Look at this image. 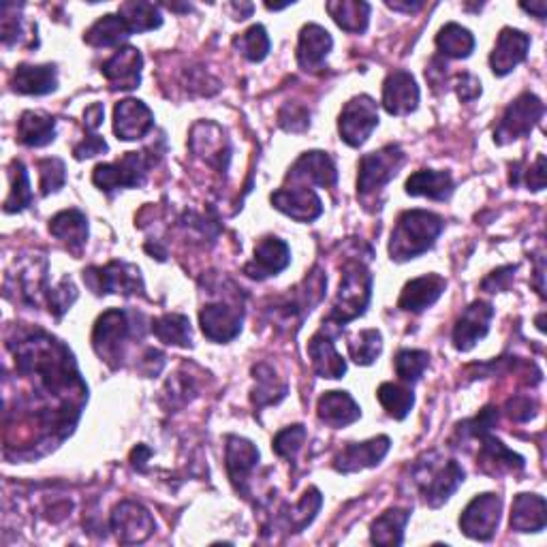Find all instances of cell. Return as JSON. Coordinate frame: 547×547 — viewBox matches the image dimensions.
<instances>
[{
	"instance_id": "6da1fadb",
	"label": "cell",
	"mask_w": 547,
	"mask_h": 547,
	"mask_svg": "<svg viewBox=\"0 0 547 547\" xmlns=\"http://www.w3.org/2000/svg\"><path fill=\"white\" fill-rule=\"evenodd\" d=\"M445 229L441 216L428 210H409L400 214L389 242V255L394 261H409L428 253Z\"/></svg>"
},
{
	"instance_id": "7a4b0ae2",
	"label": "cell",
	"mask_w": 547,
	"mask_h": 547,
	"mask_svg": "<svg viewBox=\"0 0 547 547\" xmlns=\"http://www.w3.org/2000/svg\"><path fill=\"white\" fill-rule=\"evenodd\" d=\"M372 293V274L362 263H349L342 274L336 304L332 315L327 317V323L342 327L345 323L364 315Z\"/></svg>"
},
{
	"instance_id": "3957f363",
	"label": "cell",
	"mask_w": 547,
	"mask_h": 547,
	"mask_svg": "<svg viewBox=\"0 0 547 547\" xmlns=\"http://www.w3.org/2000/svg\"><path fill=\"white\" fill-rule=\"evenodd\" d=\"M415 481L426 503L430 507H441L464 483V471L456 460L445 462L441 458L432 460L430 456L428 462L415 466Z\"/></svg>"
},
{
	"instance_id": "277c9868",
	"label": "cell",
	"mask_w": 547,
	"mask_h": 547,
	"mask_svg": "<svg viewBox=\"0 0 547 547\" xmlns=\"http://www.w3.org/2000/svg\"><path fill=\"white\" fill-rule=\"evenodd\" d=\"M152 167V156L144 152H127L116 163L97 165L92 182L103 193H112L118 189H137L146 182L148 169Z\"/></svg>"
},
{
	"instance_id": "5b68a950",
	"label": "cell",
	"mask_w": 547,
	"mask_h": 547,
	"mask_svg": "<svg viewBox=\"0 0 547 547\" xmlns=\"http://www.w3.org/2000/svg\"><path fill=\"white\" fill-rule=\"evenodd\" d=\"M404 163V152L398 144H389L377 152L364 154L359 161V176H357V195L370 197L383 191V186L389 184L398 169Z\"/></svg>"
},
{
	"instance_id": "8992f818",
	"label": "cell",
	"mask_w": 547,
	"mask_h": 547,
	"mask_svg": "<svg viewBox=\"0 0 547 547\" xmlns=\"http://www.w3.org/2000/svg\"><path fill=\"white\" fill-rule=\"evenodd\" d=\"M543 112L545 107L541 99L530 95V92H524V95H520L505 109L503 118L498 120L494 129V142L498 146H505L515 142V139L530 135V131L535 129V124L543 118Z\"/></svg>"
},
{
	"instance_id": "52a82bcc",
	"label": "cell",
	"mask_w": 547,
	"mask_h": 547,
	"mask_svg": "<svg viewBox=\"0 0 547 547\" xmlns=\"http://www.w3.org/2000/svg\"><path fill=\"white\" fill-rule=\"evenodd\" d=\"M377 127H379V107L372 97L359 95L342 107L338 131H340L342 142L349 144L351 148L364 146Z\"/></svg>"
},
{
	"instance_id": "ba28073f",
	"label": "cell",
	"mask_w": 547,
	"mask_h": 547,
	"mask_svg": "<svg viewBox=\"0 0 547 547\" xmlns=\"http://www.w3.org/2000/svg\"><path fill=\"white\" fill-rule=\"evenodd\" d=\"M500 511H503V500L498 494L475 496L460 515L462 533L475 541H490L498 528Z\"/></svg>"
},
{
	"instance_id": "9c48e42d",
	"label": "cell",
	"mask_w": 547,
	"mask_h": 547,
	"mask_svg": "<svg viewBox=\"0 0 547 547\" xmlns=\"http://www.w3.org/2000/svg\"><path fill=\"white\" fill-rule=\"evenodd\" d=\"M84 283L99 295L107 293H122L131 295L137 291H144L142 274L129 263L112 261L105 268H88L84 270Z\"/></svg>"
},
{
	"instance_id": "30bf717a",
	"label": "cell",
	"mask_w": 547,
	"mask_h": 547,
	"mask_svg": "<svg viewBox=\"0 0 547 547\" xmlns=\"http://www.w3.org/2000/svg\"><path fill=\"white\" fill-rule=\"evenodd\" d=\"M131 334L129 315L120 308H112L99 317L92 332V347L103 359H118L120 349Z\"/></svg>"
},
{
	"instance_id": "8fae6325",
	"label": "cell",
	"mask_w": 547,
	"mask_h": 547,
	"mask_svg": "<svg viewBox=\"0 0 547 547\" xmlns=\"http://www.w3.org/2000/svg\"><path fill=\"white\" fill-rule=\"evenodd\" d=\"M112 530L120 543H144L154 533V520L142 505L124 500L112 513Z\"/></svg>"
},
{
	"instance_id": "7c38bea8",
	"label": "cell",
	"mask_w": 547,
	"mask_h": 547,
	"mask_svg": "<svg viewBox=\"0 0 547 547\" xmlns=\"http://www.w3.org/2000/svg\"><path fill=\"white\" fill-rule=\"evenodd\" d=\"M201 332L212 342H229L242 332V310L223 302L203 306L199 312Z\"/></svg>"
},
{
	"instance_id": "4fadbf2b",
	"label": "cell",
	"mask_w": 547,
	"mask_h": 547,
	"mask_svg": "<svg viewBox=\"0 0 547 547\" xmlns=\"http://www.w3.org/2000/svg\"><path fill=\"white\" fill-rule=\"evenodd\" d=\"M419 105V86L409 71H392L383 82V107L392 116H406Z\"/></svg>"
},
{
	"instance_id": "5bb4252c",
	"label": "cell",
	"mask_w": 547,
	"mask_h": 547,
	"mask_svg": "<svg viewBox=\"0 0 547 547\" xmlns=\"http://www.w3.org/2000/svg\"><path fill=\"white\" fill-rule=\"evenodd\" d=\"M494 317V308L488 302H473L464 310V315L453 327V345L458 351H471L481 338L490 332V321Z\"/></svg>"
},
{
	"instance_id": "9a60e30c",
	"label": "cell",
	"mask_w": 547,
	"mask_h": 547,
	"mask_svg": "<svg viewBox=\"0 0 547 547\" xmlns=\"http://www.w3.org/2000/svg\"><path fill=\"white\" fill-rule=\"evenodd\" d=\"M154 127L152 109L137 99H124L114 109V133L122 142L146 137Z\"/></svg>"
},
{
	"instance_id": "2e32d148",
	"label": "cell",
	"mask_w": 547,
	"mask_h": 547,
	"mask_svg": "<svg viewBox=\"0 0 547 547\" xmlns=\"http://www.w3.org/2000/svg\"><path fill=\"white\" fill-rule=\"evenodd\" d=\"M272 206L291 216L298 223H310L323 214V203L315 191L308 186H293V189H280L270 197Z\"/></svg>"
},
{
	"instance_id": "e0dca14e",
	"label": "cell",
	"mask_w": 547,
	"mask_h": 547,
	"mask_svg": "<svg viewBox=\"0 0 547 547\" xmlns=\"http://www.w3.org/2000/svg\"><path fill=\"white\" fill-rule=\"evenodd\" d=\"M530 48V37L522 30L515 28H503L496 39L494 52L490 56V67L492 73L498 77L509 75L520 62L526 60Z\"/></svg>"
},
{
	"instance_id": "ac0fdd59",
	"label": "cell",
	"mask_w": 547,
	"mask_h": 547,
	"mask_svg": "<svg viewBox=\"0 0 547 547\" xmlns=\"http://www.w3.org/2000/svg\"><path fill=\"white\" fill-rule=\"evenodd\" d=\"M289 263H291V250L287 242L268 236L259 240V244L255 246V259L246 265L244 272L255 280H265L283 272Z\"/></svg>"
},
{
	"instance_id": "d6986e66",
	"label": "cell",
	"mask_w": 547,
	"mask_h": 547,
	"mask_svg": "<svg viewBox=\"0 0 547 547\" xmlns=\"http://www.w3.org/2000/svg\"><path fill=\"white\" fill-rule=\"evenodd\" d=\"M308 355L312 368L321 379H340L347 372V362L338 355L334 347V332L327 323L321 327V332L310 338Z\"/></svg>"
},
{
	"instance_id": "ffe728a7",
	"label": "cell",
	"mask_w": 547,
	"mask_h": 547,
	"mask_svg": "<svg viewBox=\"0 0 547 547\" xmlns=\"http://www.w3.org/2000/svg\"><path fill=\"white\" fill-rule=\"evenodd\" d=\"M142 67H144V56L139 54L137 48L131 45H124L112 58L103 62V75L112 88L118 90H133L142 82Z\"/></svg>"
},
{
	"instance_id": "44dd1931",
	"label": "cell",
	"mask_w": 547,
	"mask_h": 547,
	"mask_svg": "<svg viewBox=\"0 0 547 547\" xmlns=\"http://www.w3.org/2000/svg\"><path fill=\"white\" fill-rule=\"evenodd\" d=\"M227 475L242 496L248 494V477L253 475L255 466L259 462L257 447L242 439V436H229L227 439Z\"/></svg>"
},
{
	"instance_id": "7402d4cb",
	"label": "cell",
	"mask_w": 547,
	"mask_h": 547,
	"mask_svg": "<svg viewBox=\"0 0 547 547\" xmlns=\"http://www.w3.org/2000/svg\"><path fill=\"white\" fill-rule=\"evenodd\" d=\"M191 148L218 171L227 169L231 148L223 129L216 127V124L199 122L191 133Z\"/></svg>"
},
{
	"instance_id": "603a6c76",
	"label": "cell",
	"mask_w": 547,
	"mask_h": 547,
	"mask_svg": "<svg viewBox=\"0 0 547 547\" xmlns=\"http://www.w3.org/2000/svg\"><path fill=\"white\" fill-rule=\"evenodd\" d=\"M287 180L291 182H308V184H317L321 189H327V186H334L338 180V171L334 161L330 159V154L321 152V150H312L302 154L295 165L289 169Z\"/></svg>"
},
{
	"instance_id": "cb8c5ba5",
	"label": "cell",
	"mask_w": 547,
	"mask_h": 547,
	"mask_svg": "<svg viewBox=\"0 0 547 547\" xmlns=\"http://www.w3.org/2000/svg\"><path fill=\"white\" fill-rule=\"evenodd\" d=\"M387 451H389L387 436H377V439H370L366 443H349L334 460V468L345 475L364 471V468L377 466L387 456Z\"/></svg>"
},
{
	"instance_id": "d4e9b609",
	"label": "cell",
	"mask_w": 547,
	"mask_h": 547,
	"mask_svg": "<svg viewBox=\"0 0 547 547\" xmlns=\"http://www.w3.org/2000/svg\"><path fill=\"white\" fill-rule=\"evenodd\" d=\"M447 287V280L441 274H426L419 276L411 283H406L402 289V295L398 300V308L406 312H424L426 308L434 306L436 300L441 298L443 291Z\"/></svg>"
},
{
	"instance_id": "484cf974",
	"label": "cell",
	"mask_w": 547,
	"mask_h": 547,
	"mask_svg": "<svg viewBox=\"0 0 547 547\" xmlns=\"http://www.w3.org/2000/svg\"><path fill=\"white\" fill-rule=\"evenodd\" d=\"M332 35L319 24H308L302 28L298 43V62L304 71H319L327 54L332 52Z\"/></svg>"
},
{
	"instance_id": "4316f807",
	"label": "cell",
	"mask_w": 547,
	"mask_h": 547,
	"mask_svg": "<svg viewBox=\"0 0 547 547\" xmlns=\"http://www.w3.org/2000/svg\"><path fill=\"white\" fill-rule=\"evenodd\" d=\"M547 507L539 494H518L511 505V530L515 533H539L545 528Z\"/></svg>"
},
{
	"instance_id": "83f0119b",
	"label": "cell",
	"mask_w": 547,
	"mask_h": 547,
	"mask_svg": "<svg viewBox=\"0 0 547 547\" xmlns=\"http://www.w3.org/2000/svg\"><path fill=\"white\" fill-rule=\"evenodd\" d=\"M481 451H479V466L483 473L503 475V473H518L524 468V458L507 449L503 443L490 434L481 436Z\"/></svg>"
},
{
	"instance_id": "f1b7e54d",
	"label": "cell",
	"mask_w": 547,
	"mask_h": 547,
	"mask_svg": "<svg viewBox=\"0 0 547 547\" xmlns=\"http://www.w3.org/2000/svg\"><path fill=\"white\" fill-rule=\"evenodd\" d=\"M50 233L73 255H80L88 240V221L80 210H62L50 221Z\"/></svg>"
},
{
	"instance_id": "f546056e",
	"label": "cell",
	"mask_w": 547,
	"mask_h": 547,
	"mask_svg": "<svg viewBox=\"0 0 547 547\" xmlns=\"http://www.w3.org/2000/svg\"><path fill=\"white\" fill-rule=\"evenodd\" d=\"M317 413L330 428H345L362 417L359 404L347 392H325L317 402Z\"/></svg>"
},
{
	"instance_id": "4dcf8cb0",
	"label": "cell",
	"mask_w": 547,
	"mask_h": 547,
	"mask_svg": "<svg viewBox=\"0 0 547 547\" xmlns=\"http://www.w3.org/2000/svg\"><path fill=\"white\" fill-rule=\"evenodd\" d=\"M11 86L20 95H50L58 88V73L54 65H20L13 73Z\"/></svg>"
},
{
	"instance_id": "1f68e13d",
	"label": "cell",
	"mask_w": 547,
	"mask_h": 547,
	"mask_svg": "<svg viewBox=\"0 0 547 547\" xmlns=\"http://www.w3.org/2000/svg\"><path fill=\"white\" fill-rule=\"evenodd\" d=\"M406 193L413 197H428L434 201H447L453 193V178L449 171L421 169L406 180Z\"/></svg>"
},
{
	"instance_id": "d6a6232c",
	"label": "cell",
	"mask_w": 547,
	"mask_h": 547,
	"mask_svg": "<svg viewBox=\"0 0 547 547\" xmlns=\"http://www.w3.org/2000/svg\"><path fill=\"white\" fill-rule=\"evenodd\" d=\"M56 120L39 112H24L18 122V139L28 148H43L54 142Z\"/></svg>"
},
{
	"instance_id": "836d02e7",
	"label": "cell",
	"mask_w": 547,
	"mask_h": 547,
	"mask_svg": "<svg viewBox=\"0 0 547 547\" xmlns=\"http://www.w3.org/2000/svg\"><path fill=\"white\" fill-rule=\"evenodd\" d=\"M131 35L133 33L127 26V22H124L120 15L109 13V15H103V18H99L86 30L84 41L92 45V48H114V45H120Z\"/></svg>"
},
{
	"instance_id": "e575fe53",
	"label": "cell",
	"mask_w": 547,
	"mask_h": 547,
	"mask_svg": "<svg viewBox=\"0 0 547 547\" xmlns=\"http://www.w3.org/2000/svg\"><path fill=\"white\" fill-rule=\"evenodd\" d=\"M327 13L332 15L334 22L347 30V33L359 35L368 28L370 20V5L368 3H359V0H330L325 5Z\"/></svg>"
},
{
	"instance_id": "d590c367",
	"label": "cell",
	"mask_w": 547,
	"mask_h": 547,
	"mask_svg": "<svg viewBox=\"0 0 547 547\" xmlns=\"http://www.w3.org/2000/svg\"><path fill=\"white\" fill-rule=\"evenodd\" d=\"M411 518L409 509H387L370 526V541L377 545H402L404 528Z\"/></svg>"
},
{
	"instance_id": "8d00e7d4",
	"label": "cell",
	"mask_w": 547,
	"mask_h": 547,
	"mask_svg": "<svg viewBox=\"0 0 547 547\" xmlns=\"http://www.w3.org/2000/svg\"><path fill=\"white\" fill-rule=\"evenodd\" d=\"M436 48L445 58H468L475 50V37L468 28L451 22L436 35Z\"/></svg>"
},
{
	"instance_id": "74e56055",
	"label": "cell",
	"mask_w": 547,
	"mask_h": 547,
	"mask_svg": "<svg viewBox=\"0 0 547 547\" xmlns=\"http://www.w3.org/2000/svg\"><path fill=\"white\" fill-rule=\"evenodd\" d=\"M152 334L171 347H191V321L184 315H163L152 321Z\"/></svg>"
},
{
	"instance_id": "f35d334b",
	"label": "cell",
	"mask_w": 547,
	"mask_h": 547,
	"mask_svg": "<svg viewBox=\"0 0 547 547\" xmlns=\"http://www.w3.org/2000/svg\"><path fill=\"white\" fill-rule=\"evenodd\" d=\"M118 15L127 22L133 35L148 33V30H154L163 24L159 7H154L152 3H142V0H131V3L120 5Z\"/></svg>"
},
{
	"instance_id": "ab89813d",
	"label": "cell",
	"mask_w": 547,
	"mask_h": 547,
	"mask_svg": "<svg viewBox=\"0 0 547 547\" xmlns=\"http://www.w3.org/2000/svg\"><path fill=\"white\" fill-rule=\"evenodd\" d=\"M9 176H11V191H9V197L5 199V212L7 214L22 212L26 206H30V201H33V191H30V180H28V171L24 163L15 159L11 163Z\"/></svg>"
},
{
	"instance_id": "60d3db41",
	"label": "cell",
	"mask_w": 547,
	"mask_h": 547,
	"mask_svg": "<svg viewBox=\"0 0 547 547\" xmlns=\"http://www.w3.org/2000/svg\"><path fill=\"white\" fill-rule=\"evenodd\" d=\"M379 402L383 404V409L392 415L394 419H404L411 413L415 396L409 387H404L400 383H383L377 392Z\"/></svg>"
},
{
	"instance_id": "b9f144b4",
	"label": "cell",
	"mask_w": 547,
	"mask_h": 547,
	"mask_svg": "<svg viewBox=\"0 0 547 547\" xmlns=\"http://www.w3.org/2000/svg\"><path fill=\"white\" fill-rule=\"evenodd\" d=\"M383 336L379 330H364L349 340V355L355 364L370 366L381 355Z\"/></svg>"
},
{
	"instance_id": "7bdbcfd3",
	"label": "cell",
	"mask_w": 547,
	"mask_h": 547,
	"mask_svg": "<svg viewBox=\"0 0 547 547\" xmlns=\"http://www.w3.org/2000/svg\"><path fill=\"white\" fill-rule=\"evenodd\" d=\"M323 505V498H321V492L317 488H310L302 500L295 507L289 509V513H285V520H287V528L295 530V533H300V530H304L312 520L317 518V513Z\"/></svg>"
},
{
	"instance_id": "ee69618b",
	"label": "cell",
	"mask_w": 547,
	"mask_h": 547,
	"mask_svg": "<svg viewBox=\"0 0 547 547\" xmlns=\"http://www.w3.org/2000/svg\"><path fill=\"white\" fill-rule=\"evenodd\" d=\"M428 364H430V355L426 351H417V349H402L394 359L396 374L400 377V381L409 385L421 379V374L426 372Z\"/></svg>"
},
{
	"instance_id": "f6af8a7d",
	"label": "cell",
	"mask_w": 547,
	"mask_h": 547,
	"mask_svg": "<svg viewBox=\"0 0 547 547\" xmlns=\"http://www.w3.org/2000/svg\"><path fill=\"white\" fill-rule=\"evenodd\" d=\"M236 48L246 60L261 62L270 52V37L261 24H255L236 39Z\"/></svg>"
},
{
	"instance_id": "bcb514c9",
	"label": "cell",
	"mask_w": 547,
	"mask_h": 547,
	"mask_svg": "<svg viewBox=\"0 0 547 547\" xmlns=\"http://www.w3.org/2000/svg\"><path fill=\"white\" fill-rule=\"evenodd\" d=\"M255 379H257V389H255V396H253V402L255 406H265V404H274L278 402L272 394H278L280 398H285L287 394V387L280 385L278 387V379H276V372L268 366V364H259L255 366Z\"/></svg>"
},
{
	"instance_id": "7dc6e473",
	"label": "cell",
	"mask_w": 547,
	"mask_h": 547,
	"mask_svg": "<svg viewBox=\"0 0 547 547\" xmlns=\"http://www.w3.org/2000/svg\"><path fill=\"white\" fill-rule=\"evenodd\" d=\"M39 169V189L41 195L48 197L50 193H58L67 182V169L60 159H41L37 163Z\"/></svg>"
},
{
	"instance_id": "c3c4849f",
	"label": "cell",
	"mask_w": 547,
	"mask_h": 547,
	"mask_svg": "<svg viewBox=\"0 0 547 547\" xmlns=\"http://www.w3.org/2000/svg\"><path fill=\"white\" fill-rule=\"evenodd\" d=\"M306 428L304 426H289L285 430H280L276 434V439H274V451H276V456L280 458H285V460H293L295 456H298L304 441H306Z\"/></svg>"
},
{
	"instance_id": "681fc988",
	"label": "cell",
	"mask_w": 547,
	"mask_h": 547,
	"mask_svg": "<svg viewBox=\"0 0 547 547\" xmlns=\"http://www.w3.org/2000/svg\"><path fill=\"white\" fill-rule=\"evenodd\" d=\"M77 300V289L71 283V278H62L60 285L50 289V310L56 317H62Z\"/></svg>"
},
{
	"instance_id": "f907efd6",
	"label": "cell",
	"mask_w": 547,
	"mask_h": 547,
	"mask_svg": "<svg viewBox=\"0 0 547 547\" xmlns=\"http://www.w3.org/2000/svg\"><path fill=\"white\" fill-rule=\"evenodd\" d=\"M278 122L285 131L300 133L308 127V112L304 107H298V105H285L283 109H280Z\"/></svg>"
},
{
	"instance_id": "816d5d0a",
	"label": "cell",
	"mask_w": 547,
	"mask_h": 547,
	"mask_svg": "<svg viewBox=\"0 0 547 547\" xmlns=\"http://www.w3.org/2000/svg\"><path fill=\"white\" fill-rule=\"evenodd\" d=\"M505 409H507L509 419H513V421H528L530 417L535 415V411H537V404H535V400H530V398L520 396V398H513V400H509V402H507V406H505Z\"/></svg>"
},
{
	"instance_id": "f5cc1de1",
	"label": "cell",
	"mask_w": 547,
	"mask_h": 547,
	"mask_svg": "<svg viewBox=\"0 0 547 547\" xmlns=\"http://www.w3.org/2000/svg\"><path fill=\"white\" fill-rule=\"evenodd\" d=\"M103 152H107V144H105V139L99 137V135H90V137L84 139L82 144H77L73 148V154H75L77 161L90 159V156H97V154H103Z\"/></svg>"
},
{
	"instance_id": "db71d44e",
	"label": "cell",
	"mask_w": 547,
	"mask_h": 547,
	"mask_svg": "<svg viewBox=\"0 0 547 547\" xmlns=\"http://www.w3.org/2000/svg\"><path fill=\"white\" fill-rule=\"evenodd\" d=\"M456 90H458L460 101L471 103V101H475L481 95V82L477 80L475 75L464 73V75L458 77V88Z\"/></svg>"
},
{
	"instance_id": "11a10c76",
	"label": "cell",
	"mask_w": 547,
	"mask_h": 547,
	"mask_svg": "<svg viewBox=\"0 0 547 547\" xmlns=\"http://www.w3.org/2000/svg\"><path fill=\"white\" fill-rule=\"evenodd\" d=\"M515 270H518L515 265H507V268H500V270L492 272L486 280H483V289L490 291V293L507 289L509 280H511V272H515Z\"/></svg>"
},
{
	"instance_id": "9f6ffc18",
	"label": "cell",
	"mask_w": 547,
	"mask_h": 547,
	"mask_svg": "<svg viewBox=\"0 0 547 547\" xmlns=\"http://www.w3.org/2000/svg\"><path fill=\"white\" fill-rule=\"evenodd\" d=\"M526 184H528L530 191H543L545 189V156L543 154H539L537 161L528 167Z\"/></svg>"
},
{
	"instance_id": "6f0895ef",
	"label": "cell",
	"mask_w": 547,
	"mask_h": 547,
	"mask_svg": "<svg viewBox=\"0 0 547 547\" xmlns=\"http://www.w3.org/2000/svg\"><path fill=\"white\" fill-rule=\"evenodd\" d=\"M103 116H105V109L101 103H92L86 112H84V122H86V129L90 131H95L101 127V122H103Z\"/></svg>"
},
{
	"instance_id": "680465c9",
	"label": "cell",
	"mask_w": 547,
	"mask_h": 547,
	"mask_svg": "<svg viewBox=\"0 0 547 547\" xmlns=\"http://www.w3.org/2000/svg\"><path fill=\"white\" fill-rule=\"evenodd\" d=\"M150 458V449L148 447H144V445H137V449L133 451V456H131V460H133V466L137 468V471H144V460H148Z\"/></svg>"
},
{
	"instance_id": "91938a15",
	"label": "cell",
	"mask_w": 547,
	"mask_h": 547,
	"mask_svg": "<svg viewBox=\"0 0 547 547\" xmlns=\"http://www.w3.org/2000/svg\"><path fill=\"white\" fill-rule=\"evenodd\" d=\"M524 11H530V13H537V18L543 20L545 18V11H547V5L543 3V0H539L537 5H522Z\"/></svg>"
},
{
	"instance_id": "94428289",
	"label": "cell",
	"mask_w": 547,
	"mask_h": 547,
	"mask_svg": "<svg viewBox=\"0 0 547 547\" xmlns=\"http://www.w3.org/2000/svg\"><path fill=\"white\" fill-rule=\"evenodd\" d=\"M389 7H392V9H398V11H406V13H411V11H417V9H421V7H424V3H406V5H402V3H387Z\"/></svg>"
}]
</instances>
